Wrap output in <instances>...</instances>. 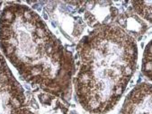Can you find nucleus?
Wrapping results in <instances>:
<instances>
[{"label":"nucleus","instance_id":"obj_1","mask_svg":"<svg viewBox=\"0 0 152 114\" xmlns=\"http://www.w3.org/2000/svg\"><path fill=\"white\" fill-rule=\"evenodd\" d=\"M0 47L33 86L70 100L76 71L73 57L34 11L14 3L5 7L0 17Z\"/></svg>","mask_w":152,"mask_h":114},{"label":"nucleus","instance_id":"obj_2","mask_svg":"<svg viewBox=\"0 0 152 114\" xmlns=\"http://www.w3.org/2000/svg\"><path fill=\"white\" fill-rule=\"evenodd\" d=\"M77 54V101L91 114H105L119 102L135 73L136 40L117 25H104L81 39Z\"/></svg>","mask_w":152,"mask_h":114},{"label":"nucleus","instance_id":"obj_3","mask_svg":"<svg viewBox=\"0 0 152 114\" xmlns=\"http://www.w3.org/2000/svg\"><path fill=\"white\" fill-rule=\"evenodd\" d=\"M0 114H27L26 97L0 55Z\"/></svg>","mask_w":152,"mask_h":114},{"label":"nucleus","instance_id":"obj_4","mask_svg":"<svg viewBox=\"0 0 152 114\" xmlns=\"http://www.w3.org/2000/svg\"><path fill=\"white\" fill-rule=\"evenodd\" d=\"M52 5L48 6L50 15L55 19L64 35L76 41L85 29V21L79 15V12H83V9L80 10L83 2H52Z\"/></svg>","mask_w":152,"mask_h":114},{"label":"nucleus","instance_id":"obj_5","mask_svg":"<svg viewBox=\"0 0 152 114\" xmlns=\"http://www.w3.org/2000/svg\"><path fill=\"white\" fill-rule=\"evenodd\" d=\"M83 13L84 21L94 29L112 24L119 15V10L112 1L83 2Z\"/></svg>","mask_w":152,"mask_h":114},{"label":"nucleus","instance_id":"obj_6","mask_svg":"<svg viewBox=\"0 0 152 114\" xmlns=\"http://www.w3.org/2000/svg\"><path fill=\"white\" fill-rule=\"evenodd\" d=\"M26 107L27 114H73L62 99L47 93L29 94Z\"/></svg>","mask_w":152,"mask_h":114},{"label":"nucleus","instance_id":"obj_7","mask_svg":"<svg viewBox=\"0 0 152 114\" xmlns=\"http://www.w3.org/2000/svg\"><path fill=\"white\" fill-rule=\"evenodd\" d=\"M121 114H152V84H137L127 95Z\"/></svg>","mask_w":152,"mask_h":114},{"label":"nucleus","instance_id":"obj_8","mask_svg":"<svg viewBox=\"0 0 152 114\" xmlns=\"http://www.w3.org/2000/svg\"><path fill=\"white\" fill-rule=\"evenodd\" d=\"M117 26L135 40L140 39L148 29L147 23L134 11H125L118 15L115 20Z\"/></svg>","mask_w":152,"mask_h":114},{"label":"nucleus","instance_id":"obj_9","mask_svg":"<svg viewBox=\"0 0 152 114\" xmlns=\"http://www.w3.org/2000/svg\"><path fill=\"white\" fill-rule=\"evenodd\" d=\"M132 6L141 19L152 23V1H132Z\"/></svg>","mask_w":152,"mask_h":114},{"label":"nucleus","instance_id":"obj_10","mask_svg":"<svg viewBox=\"0 0 152 114\" xmlns=\"http://www.w3.org/2000/svg\"><path fill=\"white\" fill-rule=\"evenodd\" d=\"M141 71L148 80L152 81V40L147 44L144 49Z\"/></svg>","mask_w":152,"mask_h":114}]
</instances>
